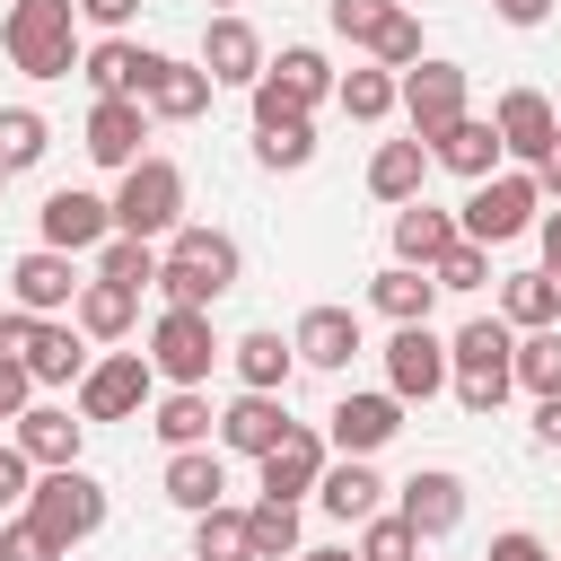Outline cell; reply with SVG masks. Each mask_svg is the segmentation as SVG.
I'll list each match as a JSON object with an SVG mask.
<instances>
[{"label": "cell", "instance_id": "6da1fadb", "mask_svg": "<svg viewBox=\"0 0 561 561\" xmlns=\"http://www.w3.org/2000/svg\"><path fill=\"white\" fill-rule=\"evenodd\" d=\"M158 289H167V307H210L219 289H237V237L175 219L167 228V254H158Z\"/></svg>", "mask_w": 561, "mask_h": 561}, {"label": "cell", "instance_id": "7a4b0ae2", "mask_svg": "<svg viewBox=\"0 0 561 561\" xmlns=\"http://www.w3.org/2000/svg\"><path fill=\"white\" fill-rule=\"evenodd\" d=\"M0 44L26 79H70L79 70V0H9Z\"/></svg>", "mask_w": 561, "mask_h": 561}, {"label": "cell", "instance_id": "3957f363", "mask_svg": "<svg viewBox=\"0 0 561 561\" xmlns=\"http://www.w3.org/2000/svg\"><path fill=\"white\" fill-rule=\"evenodd\" d=\"M508 351H517V333H508L500 316L456 324V342H447V377H456V403H465V412H500V403H508V386H517Z\"/></svg>", "mask_w": 561, "mask_h": 561}, {"label": "cell", "instance_id": "277c9868", "mask_svg": "<svg viewBox=\"0 0 561 561\" xmlns=\"http://www.w3.org/2000/svg\"><path fill=\"white\" fill-rule=\"evenodd\" d=\"M324 96H333V61L316 44H280L263 61V79H254V131L263 123H289V114H316Z\"/></svg>", "mask_w": 561, "mask_h": 561}, {"label": "cell", "instance_id": "5b68a950", "mask_svg": "<svg viewBox=\"0 0 561 561\" xmlns=\"http://www.w3.org/2000/svg\"><path fill=\"white\" fill-rule=\"evenodd\" d=\"M26 517L70 552V543H88V535L105 526V482H96V473H79V465H44V482L26 491Z\"/></svg>", "mask_w": 561, "mask_h": 561}, {"label": "cell", "instance_id": "8992f818", "mask_svg": "<svg viewBox=\"0 0 561 561\" xmlns=\"http://www.w3.org/2000/svg\"><path fill=\"white\" fill-rule=\"evenodd\" d=\"M184 219V167L175 158H131L123 193H114V228L123 237H167Z\"/></svg>", "mask_w": 561, "mask_h": 561}, {"label": "cell", "instance_id": "52a82bcc", "mask_svg": "<svg viewBox=\"0 0 561 561\" xmlns=\"http://www.w3.org/2000/svg\"><path fill=\"white\" fill-rule=\"evenodd\" d=\"M219 359H228V342L210 333V307H167V316L149 324V368H158L167 386H202Z\"/></svg>", "mask_w": 561, "mask_h": 561}, {"label": "cell", "instance_id": "ba28073f", "mask_svg": "<svg viewBox=\"0 0 561 561\" xmlns=\"http://www.w3.org/2000/svg\"><path fill=\"white\" fill-rule=\"evenodd\" d=\"M0 351H18L35 386H70V377H88V333H79V324H53V316H26V307L0 316Z\"/></svg>", "mask_w": 561, "mask_h": 561}, {"label": "cell", "instance_id": "9c48e42d", "mask_svg": "<svg viewBox=\"0 0 561 561\" xmlns=\"http://www.w3.org/2000/svg\"><path fill=\"white\" fill-rule=\"evenodd\" d=\"M535 210H543V193H535V175L517 167V175H482L456 228H465L473 245H508V237H526V228H535Z\"/></svg>", "mask_w": 561, "mask_h": 561}, {"label": "cell", "instance_id": "30bf717a", "mask_svg": "<svg viewBox=\"0 0 561 561\" xmlns=\"http://www.w3.org/2000/svg\"><path fill=\"white\" fill-rule=\"evenodd\" d=\"M394 105L412 114V140L430 149V140L447 131V123H465V70H456V61H430V53H421V61H412V70L394 79Z\"/></svg>", "mask_w": 561, "mask_h": 561}, {"label": "cell", "instance_id": "8fae6325", "mask_svg": "<svg viewBox=\"0 0 561 561\" xmlns=\"http://www.w3.org/2000/svg\"><path fill=\"white\" fill-rule=\"evenodd\" d=\"M149 386H158L149 351H114L79 377V421H131V412H149Z\"/></svg>", "mask_w": 561, "mask_h": 561}, {"label": "cell", "instance_id": "7c38bea8", "mask_svg": "<svg viewBox=\"0 0 561 561\" xmlns=\"http://www.w3.org/2000/svg\"><path fill=\"white\" fill-rule=\"evenodd\" d=\"M438 386H447V342L430 324H394V342H386V394L394 403H430Z\"/></svg>", "mask_w": 561, "mask_h": 561}, {"label": "cell", "instance_id": "4fadbf2b", "mask_svg": "<svg viewBox=\"0 0 561 561\" xmlns=\"http://www.w3.org/2000/svg\"><path fill=\"white\" fill-rule=\"evenodd\" d=\"M140 140H149V105H140V96H96V105H88L79 149H88L96 167H114V175H123V167L140 158Z\"/></svg>", "mask_w": 561, "mask_h": 561}, {"label": "cell", "instance_id": "5bb4252c", "mask_svg": "<svg viewBox=\"0 0 561 561\" xmlns=\"http://www.w3.org/2000/svg\"><path fill=\"white\" fill-rule=\"evenodd\" d=\"M35 228H44V245H61V254H88V245H105V237H114V202H96V193L61 184V193H44Z\"/></svg>", "mask_w": 561, "mask_h": 561}, {"label": "cell", "instance_id": "9a60e30c", "mask_svg": "<svg viewBox=\"0 0 561 561\" xmlns=\"http://www.w3.org/2000/svg\"><path fill=\"white\" fill-rule=\"evenodd\" d=\"M263 61H272V53H263V35H254L245 18H228V9H219V18L202 26V70H210V88H254V79H263Z\"/></svg>", "mask_w": 561, "mask_h": 561}, {"label": "cell", "instance_id": "2e32d148", "mask_svg": "<svg viewBox=\"0 0 561 561\" xmlns=\"http://www.w3.org/2000/svg\"><path fill=\"white\" fill-rule=\"evenodd\" d=\"M210 96H219V88H210V70H202V61H167V53H158V61H149V79H140V105H149L158 123H202V114H210Z\"/></svg>", "mask_w": 561, "mask_h": 561}, {"label": "cell", "instance_id": "e0dca14e", "mask_svg": "<svg viewBox=\"0 0 561 561\" xmlns=\"http://www.w3.org/2000/svg\"><path fill=\"white\" fill-rule=\"evenodd\" d=\"M394 430H403V403L394 394H342L324 412V447H342V456H377Z\"/></svg>", "mask_w": 561, "mask_h": 561}, {"label": "cell", "instance_id": "ac0fdd59", "mask_svg": "<svg viewBox=\"0 0 561 561\" xmlns=\"http://www.w3.org/2000/svg\"><path fill=\"white\" fill-rule=\"evenodd\" d=\"M254 465H263V500H298V491H316V473H324V430L289 421Z\"/></svg>", "mask_w": 561, "mask_h": 561}, {"label": "cell", "instance_id": "d6986e66", "mask_svg": "<svg viewBox=\"0 0 561 561\" xmlns=\"http://www.w3.org/2000/svg\"><path fill=\"white\" fill-rule=\"evenodd\" d=\"M394 517H403L421 543H438V535H456V526H465V482H456L447 465H430V473H412V482H403Z\"/></svg>", "mask_w": 561, "mask_h": 561}, {"label": "cell", "instance_id": "ffe728a7", "mask_svg": "<svg viewBox=\"0 0 561 561\" xmlns=\"http://www.w3.org/2000/svg\"><path fill=\"white\" fill-rule=\"evenodd\" d=\"M491 131H500V149H508V158H526V167H535V158L561 140V114H552V96H543V88H508V96H500V114H491Z\"/></svg>", "mask_w": 561, "mask_h": 561}, {"label": "cell", "instance_id": "44dd1931", "mask_svg": "<svg viewBox=\"0 0 561 561\" xmlns=\"http://www.w3.org/2000/svg\"><path fill=\"white\" fill-rule=\"evenodd\" d=\"M9 289H18V307H26V316H61V307L79 298V263H70L61 245H35V254H18V263H9Z\"/></svg>", "mask_w": 561, "mask_h": 561}, {"label": "cell", "instance_id": "7402d4cb", "mask_svg": "<svg viewBox=\"0 0 561 561\" xmlns=\"http://www.w3.org/2000/svg\"><path fill=\"white\" fill-rule=\"evenodd\" d=\"M289 351H298V368H351L359 359V316L351 307H307Z\"/></svg>", "mask_w": 561, "mask_h": 561}, {"label": "cell", "instance_id": "603a6c76", "mask_svg": "<svg viewBox=\"0 0 561 561\" xmlns=\"http://www.w3.org/2000/svg\"><path fill=\"white\" fill-rule=\"evenodd\" d=\"M158 491H167L184 517H202V508H219V491H228V465L210 456V438H202V447H167V473H158Z\"/></svg>", "mask_w": 561, "mask_h": 561}, {"label": "cell", "instance_id": "cb8c5ba5", "mask_svg": "<svg viewBox=\"0 0 561 561\" xmlns=\"http://www.w3.org/2000/svg\"><path fill=\"white\" fill-rule=\"evenodd\" d=\"M500 131L482 123V114H465V123H447L438 140H430V167H447V175H465V184H482V175H500Z\"/></svg>", "mask_w": 561, "mask_h": 561}, {"label": "cell", "instance_id": "d4e9b609", "mask_svg": "<svg viewBox=\"0 0 561 561\" xmlns=\"http://www.w3.org/2000/svg\"><path fill=\"white\" fill-rule=\"evenodd\" d=\"M456 237H465V228H456V219H447L438 202H421V193H412V202H394V263L430 272V263H438V254H447Z\"/></svg>", "mask_w": 561, "mask_h": 561}, {"label": "cell", "instance_id": "484cf974", "mask_svg": "<svg viewBox=\"0 0 561 561\" xmlns=\"http://www.w3.org/2000/svg\"><path fill=\"white\" fill-rule=\"evenodd\" d=\"M149 44H131V35H105V44H88L79 53V79L96 88V96H140V79H149Z\"/></svg>", "mask_w": 561, "mask_h": 561}, {"label": "cell", "instance_id": "4316f807", "mask_svg": "<svg viewBox=\"0 0 561 561\" xmlns=\"http://www.w3.org/2000/svg\"><path fill=\"white\" fill-rule=\"evenodd\" d=\"M228 368H237L254 394H289V377H298V351H289L272 324H254V333H237V342H228Z\"/></svg>", "mask_w": 561, "mask_h": 561}, {"label": "cell", "instance_id": "83f0119b", "mask_svg": "<svg viewBox=\"0 0 561 561\" xmlns=\"http://www.w3.org/2000/svg\"><path fill=\"white\" fill-rule=\"evenodd\" d=\"M79 438H88V421H70L61 403H26L18 412V456L26 465H79Z\"/></svg>", "mask_w": 561, "mask_h": 561}, {"label": "cell", "instance_id": "f1b7e54d", "mask_svg": "<svg viewBox=\"0 0 561 561\" xmlns=\"http://www.w3.org/2000/svg\"><path fill=\"white\" fill-rule=\"evenodd\" d=\"M316 500H324V517H342V526H351V517H377L386 482H377V465H368V456H342V465L324 456V473H316Z\"/></svg>", "mask_w": 561, "mask_h": 561}, {"label": "cell", "instance_id": "f546056e", "mask_svg": "<svg viewBox=\"0 0 561 561\" xmlns=\"http://www.w3.org/2000/svg\"><path fill=\"white\" fill-rule=\"evenodd\" d=\"M131 316H140V289H123V280H79V298H70V324L88 342H123Z\"/></svg>", "mask_w": 561, "mask_h": 561}, {"label": "cell", "instance_id": "4dcf8cb0", "mask_svg": "<svg viewBox=\"0 0 561 561\" xmlns=\"http://www.w3.org/2000/svg\"><path fill=\"white\" fill-rule=\"evenodd\" d=\"M280 430H289L280 394H254V386H245V394H237V403L219 412V447H228V456H263V447H272Z\"/></svg>", "mask_w": 561, "mask_h": 561}, {"label": "cell", "instance_id": "1f68e13d", "mask_svg": "<svg viewBox=\"0 0 561 561\" xmlns=\"http://www.w3.org/2000/svg\"><path fill=\"white\" fill-rule=\"evenodd\" d=\"M430 298H438V280L412 272V263H386V272L368 280V307H377L386 324H430Z\"/></svg>", "mask_w": 561, "mask_h": 561}, {"label": "cell", "instance_id": "d6a6232c", "mask_svg": "<svg viewBox=\"0 0 561 561\" xmlns=\"http://www.w3.org/2000/svg\"><path fill=\"white\" fill-rule=\"evenodd\" d=\"M500 324H508V333L561 324V280H552V272H508V280H500Z\"/></svg>", "mask_w": 561, "mask_h": 561}, {"label": "cell", "instance_id": "836d02e7", "mask_svg": "<svg viewBox=\"0 0 561 561\" xmlns=\"http://www.w3.org/2000/svg\"><path fill=\"white\" fill-rule=\"evenodd\" d=\"M430 184V149L421 140H377V158H368V193L377 202H412Z\"/></svg>", "mask_w": 561, "mask_h": 561}, {"label": "cell", "instance_id": "e575fe53", "mask_svg": "<svg viewBox=\"0 0 561 561\" xmlns=\"http://www.w3.org/2000/svg\"><path fill=\"white\" fill-rule=\"evenodd\" d=\"M149 430H158L167 447H202V438L219 430V412H210V394H202V386H175V394L149 412Z\"/></svg>", "mask_w": 561, "mask_h": 561}, {"label": "cell", "instance_id": "d590c367", "mask_svg": "<svg viewBox=\"0 0 561 561\" xmlns=\"http://www.w3.org/2000/svg\"><path fill=\"white\" fill-rule=\"evenodd\" d=\"M44 149H53V123L35 105H0V175H26Z\"/></svg>", "mask_w": 561, "mask_h": 561}, {"label": "cell", "instance_id": "8d00e7d4", "mask_svg": "<svg viewBox=\"0 0 561 561\" xmlns=\"http://www.w3.org/2000/svg\"><path fill=\"white\" fill-rule=\"evenodd\" d=\"M245 543H254V561H289L298 552V500H254L245 508Z\"/></svg>", "mask_w": 561, "mask_h": 561}, {"label": "cell", "instance_id": "74e56055", "mask_svg": "<svg viewBox=\"0 0 561 561\" xmlns=\"http://www.w3.org/2000/svg\"><path fill=\"white\" fill-rule=\"evenodd\" d=\"M193 561H254V543H245V508H202L193 517Z\"/></svg>", "mask_w": 561, "mask_h": 561}, {"label": "cell", "instance_id": "f35d334b", "mask_svg": "<svg viewBox=\"0 0 561 561\" xmlns=\"http://www.w3.org/2000/svg\"><path fill=\"white\" fill-rule=\"evenodd\" d=\"M508 368H517V386H526V394H561V333H552V324H535V333H517V351H508Z\"/></svg>", "mask_w": 561, "mask_h": 561}, {"label": "cell", "instance_id": "ab89813d", "mask_svg": "<svg viewBox=\"0 0 561 561\" xmlns=\"http://www.w3.org/2000/svg\"><path fill=\"white\" fill-rule=\"evenodd\" d=\"M333 105H342L351 123H386V114H394V70L368 61V70H351V79H333Z\"/></svg>", "mask_w": 561, "mask_h": 561}, {"label": "cell", "instance_id": "60d3db41", "mask_svg": "<svg viewBox=\"0 0 561 561\" xmlns=\"http://www.w3.org/2000/svg\"><path fill=\"white\" fill-rule=\"evenodd\" d=\"M96 280H123V289H149V280H158V245H149V237H123V228H114V237L96 245Z\"/></svg>", "mask_w": 561, "mask_h": 561}, {"label": "cell", "instance_id": "b9f144b4", "mask_svg": "<svg viewBox=\"0 0 561 561\" xmlns=\"http://www.w3.org/2000/svg\"><path fill=\"white\" fill-rule=\"evenodd\" d=\"M254 158H263L272 175H298V167L316 158V131H307V114H289V123H263V131H254Z\"/></svg>", "mask_w": 561, "mask_h": 561}, {"label": "cell", "instance_id": "7bdbcfd3", "mask_svg": "<svg viewBox=\"0 0 561 561\" xmlns=\"http://www.w3.org/2000/svg\"><path fill=\"white\" fill-rule=\"evenodd\" d=\"M394 9H403V0H324V18H333V35H342V44H359V53L377 44V26H386Z\"/></svg>", "mask_w": 561, "mask_h": 561}, {"label": "cell", "instance_id": "ee69618b", "mask_svg": "<svg viewBox=\"0 0 561 561\" xmlns=\"http://www.w3.org/2000/svg\"><path fill=\"white\" fill-rule=\"evenodd\" d=\"M430 280H438V289H482V280H491V245L456 237V245H447V254L430 263Z\"/></svg>", "mask_w": 561, "mask_h": 561}, {"label": "cell", "instance_id": "f6af8a7d", "mask_svg": "<svg viewBox=\"0 0 561 561\" xmlns=\"http://www.w3.org/2000/svg\"><path fill=\"white\" fill-rule=\"evenodd\" d=\"M368 53H377V70H412V61H421V18H412V9H394V18L377 26V44H368Z\"/></svg>", "mask_w": 561, "mask_h": 561}, {"label": "cell", "instance_id": "bcb514c9", "mask_svg": "<svg viewBox=\"0 0 561 561\" xmlns=\"http://www.w3.org/2000/svg\"><path fill=\"white\" fill-rule=\"evenodd\" d=\"M368 535H359V561H421V535L403 526V517H359Z\"/></svg>", "mask_w": 561, "mask_h": 561}, {"label": "cell", "instance_id": "7dc6e473", "mask_svg": "<svg viewBox=\"0 0 561 561\" xmlns=\"http://www.w3.org/2000/svg\"><path fill=\"white\" fill-rule=\"evenodd\" d=\"M0 561H61V543H53L35 517H9V526H0Z\"/></svg>", "mask_w": 561, "mask_h": 561}, {"label": "cell", "instance_id": "c3c4849f", "mask_svg": "<svg viewBox=\"0 0 561 561\" xmlns=\"http://www.w3.org/2000/svg\"><path fill=\"white\" fill-rule=\"evenodd\" d=\"M26 491H35V465H26V456H18V438H9V447H0V517H9V508H26Z\"/></svg>", "mask_w": 561, "mask_h": 561}, {"label": "cell", "instance_id": "681fc988", "mask_svg": "<svg viewBox=\"0 0 561 561\" xmlns=\"http://www.w3.org/2000/svg\"><path fill=\"white\" fill-rule=\"evenodd\" d=\"M26 394H35L26 359H18V351H0V421H18V412H26Z\"/></svg>", "mask_w": 561, "mask_h": 561}, {"label": "cell", "instance_id": "f907efd6", "mask_svg": "<svg viewBox=\"0 0 561 561\" xmlns=\"http://www.w3.org/2000/svg\"><path fill=\"white\" fill-rule=\"evenodd\" d=\"M79 18H88V26H105V35H123V26L140 18V0H79Z\"/></svg>", "mask_w": 561, "mask_h": 561}, {"label": "cell", "instance_id": "816d5d0a", "mask_svg": "<svg viewBox=\"0 0 561 561\" xmlns=\"http://www.w3.org/2000/svg\"><path fill=\"white\" fill-rule=\"evenodd\" d=\"M491 561H552V552H543V535L508 526V535H491Z\"/></svg>", "mask_w": 561, "mask_h": 561}, {"label": "cell", "instance_id": "f5cc1de1", "mask_svg": "<svg viewBox=\"0 0 561 561\" xmlns=\"http://www.w3.org/2000/svg\"><path fill=\"white\" fill-rule=\"evenodd\" d=\"M526 175H535V193H543V202H561V140H552V149H543Z\"/></svg>", "mask_w": 561, "mask_h": 561}, {"label": "cell", "instance_id": "db71d44e", "mask_svg": "<svg viewBox=\"0 0 561 561\" xmlns=\"http://www.w3.org/2000/svg\"><path fill=\"white\" fill-rule=\"evenodd\" d=\"M535 438L561 447V394H535Z\"/></svg>", "mask_w": 561, "mask_h": 561}, {"label": "cell", "instance_id": "11a10c76", "mask_svg": "<svg viewBox=\"0 0 561 561\" xmlns=\"http://www.w3.org/2000/svg\"><path fill=\"white\" fill-rule=\"evenodd\" d=\"M535 237H543V272L561 280V210H543V219H535Z\"/></svg>", "mask_w": 561, "mask_h": 561}, {"label": "cell", "instance_id": "9f6ffc18", "mask_svg": "<svg viewBox=\"0 0 561 561\" xmlns=\"http://www.w3.org/2000/svg\"><path fill=\"white\" fill-rule=\"evenodd\" d=\"M491 9H500L508 26H543V18H552V0H491Z\"/></svg>", "mask_w": 561, "mask_h": 561}, {"label": "cell", "instance_id": "6f0895ef", "mask_svg": "<svg viewBox=\"0 0 561 561\" xmlns=\"http://www.w3.org/2000/svg\"><path fill=\"white\" fill-rule=\"evenodd\" d=\"M289 561H359V552H333V543H324V552H289Z\"/></svg>", "mask_w": 561, "mask_h": 561}, {"label": "cell", "instance_id": "680465c9", "mask_svg": "<svg viewBox=\"0 0 561 561\" xmlns=\"http://www.w3.org/2000/svg\"><path fill=\"white\" fill-rule=\"evenodd\" d=\"M210 9H228V0H210Z\"/></svg>", "mask_w": 561, "mask_h": 561}, {"label": "cell", "instance_id": "91938a15", "mask_svg": "<svg viewBox=\"0 0 561 561\" xmlns=\"http://www.w3.org/2000/svg\"><path fill=\"white\" fill-rule=\"evenodd\" d=\"M0 184H9V175H0Z\"/></svg>", "mask_w": 561, "mask_h": 561}, {"label": "cell", "instance_id": "94428289", "mask_svg": "<svg viewBox=\"0 0 561 561\" xmlns=\"http://www.w3.org/2000/svg\"><path fill=\"white\" fill-rule=\"evenodd\" d=\"M552 114H561V105H552Z\"/></svg>", "mask_w": 561, "mask_h": 561}, {"label": "cell", "instance_id": "6125c7cd", "mask_svg": "<svg viewBox=\"0 0 561 561\" xmlns=\"http://www.w3.org/2000/svg\"><path fill=\"white\" fill-rule=\"evenodd\" d=\"M552 561H561V552H552Z\"/></svg>", "mask_w": 561, "mask_h": 561}]
</instances>
